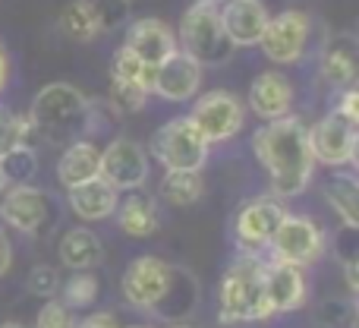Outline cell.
Wrapping results in <instances>:
<instances>
[{
	"mask_svg": "<svg viewBox=\"0 0 359 328\" xmlns=\"http://www.w3.org/2000/svg\"><path fill=\"white\" fill-rule=\"evenodd\" d=\"M29 145L35 139L50 145H69L82 139L92 124V101L69 82H50L35 95L29 107Z\"/></svg>",
	"mask_w": 359,
	"mask_h": 328,
	"instance_id": "3",
	"label": "cell"
},
{
	"mask_svg": "<svg viewBox=\"0 0 359 328\" xmlns=\"http://www.w3.org/2000/svg\"><path fill=\"white\" fill-rule=\"evenodd\" d=\"M123 48H130L145 67L155 70L158 63H164L177 51V32L158 16L133 19L130 29H126Z\"/></svg>",
	"mask_w": 359,
	"mask_h": 328,
	"instance_id": "15",
	"label": "cell"
},
{
	"mask_svg": "<svg viewBox=\"0 0 359 328\" xmlns=\"http://www.w3.org/2000/svg\"><path fill=\"white\" fill-rule=\"evenodd\" d=\"M287 215L284 199L278 196H255L249 202H243L233 215V234L236 243L249 253H259L271 243L274 230H278L280 218Z\"/></svg>",
	"mask_w": 359,
	"mask_h": 328,
	"instance_id": "11",
	"label": "cell"
},
{
	"mask_svg": "<svg viewBox=\"0 0 359 328\" xmlns=\"http://www.w3.org/2000/svg\"><path fill=\"white\" fill-rule=\"evenodd\" d=\"M10 265H13V243H10V234H6V228L0 224V278L10 272Z\"/></svg>",
	"mask_w": 359,
	"mask_h": 328,
	"instance_id": "36",
	"label": "cell"
},
{
	"mask_svg": "<svg viewBox=\"0 0 359 328\" xmlns=\"http://www.w3.org/2000/svg\"><path fill=\"white\" fill-rule=\"evenodd\" d=\"M25 287H29L35 297H48L50 300L57 291H60V275H57V268H50V265H35L29 272Z\"/></svg>",
	"mask_w": 359,
	"mask_h": 328,
	"instance_id": "32",
	"label": "cell"
},
{
	"mask_svg": "<svg viewBox=\"0 0 359 328\" xmlns=\"http://www.w3.org/2000/svg\"><path fill=\"white\" fill-rule=\"evenodd\" d=\"M252 155L271 180V196L297 199L306 192L316 171V158L309 145V126L299 117L287 114L262 124L252 133Z\"/></svg>",
	"mask_w": 359,
	"mask_h": 328,
	"instance_id": "1",
	"label": "cell"
},
{
	"mask_svg": "<svg viewBox=\"0 0 359 328\" xmlns=\"http://www.w3.org/2000/svg\"><path fill=\"white\" fill-rule=\"evenodd\" d=\"M271 19L265 0H224L221 22L233 48H255L265 35V25Z\"/></svg>",
	"mask_w": 359,
	"mask_h": 328,
	"instance_id": "16",
	"label": "cell"
},
{
	"mask_svg": "<svg viewBox=\"0 0 359 328\" xmlns=\"http://www.w3.org/2000/svg\"><path fill=\"white\" fill-rule=\"evenodd\" d=\"M111 186L123 190H139L149 180V152L133 139H114L104 152H101V171Z\"/></svg>",
	"mask_w": 359,
	"mask_h": 328,
	"instance_id": "12",
	"label": "cell"
},
{
	"mask_svg": "<svg viewBox=\"0 0 359 328\" xmlns=\"http://www.w3.org/2000/svg\"><path fill=\"white\" fill-rule=\"evenodd\" d=\"M130 196L120 199L117 202V224L123 234L130 237H151L158 234V228H161V215H158V199L151 196V192H145L142 186L139 190H126Z\"/></svg>",
	"mask_w": 359,
	"mask_h": 328,
	"instance_id": "21",
	"label": "cell"
},
{
	"mask_svg": "<svg viewBox=\"0 0 359 328\" xmlns=\"http://www.w3.org/2000/svg\"><path fill=\"white\" fill-rule=\"evenodd\" d=\"M92 10H95V19H98V29L114 32L130 19L133 0H92Z\"/></svg>",
	"mask_w": 359,
	"mask_h": 328,
	"instance_id": "30",
	"label": "cell"
},
{
	"mask_svg": "<svg viewBox=\"0 0 359 328\" xmlns=\"http://www.w3.org/2000/svg\"><path fill=\"white\" fill-rule=\"evenodd\" d=\"M35 328H76V316L67 303L60 300H48L35 319Z\"/></svg>",
	"mask_w": 359,
	"mask_h": 328,
	"instance_id": "31",
	"label": "cell"
},
{
	"mask_svg": "<svg viewBox=\"0 0 359 328\" xmlns=\"http://www.w3.org/2000/svg\"><path fill=\"white\" fill-rule=\"evenodd\" d=\"M6 82H10V54H6V48L0 44V92L6 88Z\"/></svg>",
	"mask_w": 359,
	"mask_h": 328,
	"instance_id": "37",
	"label": "cell"
},
{
	"mask_svg": "<svg viewBox=\"0 0 359 328\" xmlns=\"http://www.w3.org/2000/svg\"><path fill=\"white\" fill-rule=\"evenodd\" d=\"M274 313L268 306V294H265V259L259 253L243 249L221 278L217 319L224 325H236V322H265Z\"/></svg>",
	"mask_w": 359,
	"mask_h": 328,
	"instance_id": "4",
	"label": "cell"
},
{
	"mask_svg": "<svg viewBox=\"0 0 359 328\" xmlns=\"http://www.w3.org/2000/svg\"><path fill=\"white\" fill-rule=\"evenodd\" d=\"M177 48L198 60L202 67H217L233 57V41L227 38L221 22V4H208V0H196L180 19L177 32Z\"/></svg>",
	"mask_w": 359,
	"mask_h": 328,
	"instance_id": "5",
	"label": "cell"
},
{
	"mask_svg": "<svg viewBox=\"0 0 359 328\" xmlns=\"http://www.w3.org/2000/svg\"><path fill=\"white\" fill-rule=\"evenodd\" d=\"M202 192H205V180L198 171H168L161 180V196L170 205H180V209L198 202Z\"/></svg>",
	"mask_w": 359,
	"mask_h": 328,
	"instance_id": "25",
	"label": "cell"
},
{
	"mask_svg": "<svg viewBox=\"0 0 359 328\" xmlns=\"http://www.w3.org/2000/svg\"><path fill=\"white\" fill-rule=\"evenodd\" d=\"M6 190H10V180H6V173H4V171H0V202H4Z\"/></svg>",
	"mask_w": 359,
	"mask_h": 328,
	"instance_id": "39",
	"label": "cell"
},
{
	"mask_svg": "<svg viewBox=\"0 0 359 328\" xmlns=\"http://www.w3.org/2000/svg\"><path fill=\"white\" fill-rule=\"evenodd\" d=\"M0 218L10 228H16L19 234L29 237H44L57 221V209L54 199L44 190L32 183H16L6 190L4 202H0Z\"/></svg>",
	"mask_w": 359,
	"mask_h": 328,
	"instance_id": "9",
	"label": "cell"
},
{
	"mask_svg": "<svg viewBox=\"0 0 359 328\" xmlns=\"http://www.w3.org/2000/svg\"><path fill=\"white\" fill-rule=\"evenodd\" d=\"M344 278H347L350 291L359 297V249L356 253H344Z\"/></svg>",
	"mask_w": 359,
	"mask_h": 328,
	"instance_id": "34",
	"label": "cell"
},
{
	"mask_svg": "<svg viewBox=\"0 0 359 328\" xmlns=\"http://www.w3.org/2000/svg\"><path fill=\"white\" fill-rule=\"evenodd\" d=\"M293 82L287 79L280 70H265L252 79L249 86V107L259 120H278V117H287L293 107Z\"/></svg>",
	"mask_w": 359,
	"mask_h": 328,
	"instance_id": "17",
	"label": "cell"
},
{
	"mask_svg": "<svg viewBox=\"0 0 359 328\" xmlns=\"http://www.w3.org/2000/svg\"><path fill=\"white\" fill-rule=\"evenodd\" d=\"M126 303L155 319L180 322L198 306V281L161 256H139L120 278Z\"/></svg>",
	"mask_w": 359,
	"mask_h": 328,
	"instance_id": "2",
	"label": "cell"
},
{
	"mask_svg": "<svg viewBox=\"0 0 359 328\" xmlns=\"http://www.w3.org/2000/svg\"><path fill=\"white\" fill-rule=\"evenodd\" d=\"M322 79L337 92L359 86V38L334 35L322 51Z\"/></svg>",
	"mask_w": 359,
	"mask_h": 328,
	"instance_id": "19",
	"label": "cell"
},
{
	"mask_svg": "<svg viewBox=\"0 0 359 328\" xmlns=\"http://www.w3.org/2000/svg\"><path fill=\"white\" fill-rule=\"evenodd\" d=\"M208 4H224V0H208Z\"/></svg>",
	"mask_w": 359,
	"mask_h": 328,
	"instance_id": "44",
	"label": "cell"
},
{
	"mask_svg": "<svg viewBox=\"0 0 359 328\" xmlns=\"http://www.w3.org/2000/svg\"><path fill=\"white\" fill-rule=\"evenodd\" d=\"M0 328H25V325H19V322H4Z\"/></svg>",
	"mask_w": 359,
	"mask_h": 328,
	"instance_id": "41",
	"label": "cell"
},
{
	"mask_svg": "<svg viewBox=\"0 0 359 328\" xmlns=\"http://www.w3.org/2000/svg\"><path fill=\"white\" fill-rule=\"evenodd\" d=\"M0 171L6 173L10 186L29 183V180L35 177V171H38V155H35V149H32V145H16L13 152H6V155L0 158Z\"/></svg>",
	"mask_w": 359,
	"mask_h": 328,
	"instance_id": "27",
	"label": "cell"
},
{
	"mask_svg": "<svg viewBox=\"0 0 359 328\" xmlns=\"http://www.w3.org/2000/svg\"><path fill=\"white\" fill-rule=\"evenodd\" d=\"M60 29L63 35H69L73 41H92L95 35H101L98 29V19H95V10H92V0H73L67 4L60 16Z\"/></svg>",
	"mask_w": 359,
	"mask_h": 328,
	"instance_id": "26",
	"label": "cell"
},
{
	"mask_svg": "<svg viewBox=\"0 0 359 328\" xmlns=\"http://www.w3.org/2000/svg\"><path fill=\"white\" fill-rule=\"evenodd\" d=\"M353 133H356V126L334 107V111L325 114V117L309 130L312 158H316L318 164H325V167H344L350 162Z\"/></svg>",
	"mask_w": 359,
	"mask_h": 328,
	"instance_id": "14",
	"label": "cell"
},
{
	"mask_svg": "<svg viewBox=\"0 0 359 328\" xmlns=\"http://www.w3.org/2000/svg\"><path fill=\"white\" fill-rule=\"evenodd\" d=\"M126 328H151V325H126Z\"/></svg>",
	"mask_w": 359,
	"mask_h": 328,
	"instance_id": "43",
	"label": "cell"
},
{
	"mask_svg": "<svg viewBox=\"0 0 359 328\" xmlns=\"http://www.w3.org/2000/svg\"><path fill=\"white\" fill-rule=\"evenodd\" d=\"M268 249H271V259L290 262L299 268L316 265L325 253V230L306 215H284Z\"/></svg>",
	"mask_w": 359,
	"mask_h": 328,
	"instance_id": "10",
	"label": "cell"
},
{
	"mask_svg": "<svg viewBox=\"0 0 359 328\" xmlns=\"http://www.w3.org/2000/svg\"><path fill=\"white\" fill-rule=\"evenodd\" d=\"M350 328H359V310H356V316H353V325H350Z\"/></svg>",
	"mask_w": 359,
	"mask_h": 328,
	"instance_id": "42",
	"label": "cell"
},
{
	"mask_svg": "<svg viewBox=\"0 0 359 328\" xmlns=\"http://www.w3.org/2000/svg\"><path fill=\"white\" fill-rule=\"evenodd\" d=\"M170 328H198V325H189V322H174Z\"/></svg>",
	"mask_w": 359,
	"mask_h": 328,
	"instance_id": "40",
	"label": "cell"
},
{
	"mask_svg": "<svg viewBox=\"0 0 359 328\" xmlns=\"http://www.w3.org/2000/svg\"><path fill=\"white\" fill-rule=\"evenodd\" d=\"M98 300V278L92 272H73L63 284V303L69 310H86Z\"/></svg>",
	"mask_w": 359,
	"mask_h": 328,
	"instance_id": "28",
	"label": "cell"
},
{
	"mask_svg": "<svg viewBox=\"0 0 359 328\" xmlns=\"http://www.w3.org/2000/svg\"><path fill=\"white\" fill-rule=\"evenodd\" d=\"M312 38V16L303 10H284L278 16L268 19L265 35H262L259 48L265 57L278 67H293L306 57Z\"/></svg>",
	"mask_w": 359,
	"mask_h": 328,
	"instance_id": "8",
	"label": "cell"
},
{
	"mask_svg": "<svg viewBox=\"0 0 359 328\" xmlns=\"http://www.w3.org/2000/svg\"><path fill=\"white\" fill-rule=\"evenodd\" d=\"M98 171H101V149L92 139H76V143H69L67 152L60 155V162H57V180H60L67 190L98 177Z\"/></svg>",
	"mask_w": 359,
	"mask_h": 328,
	"instance_id": "22",
	"label": "cell"
},
{
	"mask_svg": "<svg viewBox=\"0 0 359 328\" xmlns=\"http://www.w3.org/2000/svg\"><path fill=\"white\" fill-rule=\"evenodd\" d=\"M208 149L211 145L189 117L168 120L151 136V155L164 171H202L208 162Z\"/></svg>",
	"mask_w": 359,
	"mask_h": 328,
	"instance_id": "6",
	"label": "cell"
},
{
	"mask_svg": "<svg viewBox=\"0 0 359 328\" xmlns=\"http://www.w3.org/2000/svg\"><path fill=\"white\" fill-rule=\"evenodd\" d=\"M347 164H353L356 171H359V130L353 133V145H350V162Z\"/></svg>",
	"mask_w": 359,
	"mask_h": 328,
	"instance_id": "38",
	"label": "cell"
},
{
	"mask_svg": "<svg viewBox=\"0 0 359 328\" xmlns=\"http://www.w3.org/2000/svg\"><path fill=\"white\" fill-rule=\"evenodd\" d=\"M202 86V63L192 60L183 51H174L164 63L151 70V92L164 101H189Z\"/></svg>",
	"mask_w": 359,
	"mask_h": 328,
	"instance_id": "13",
	"label": "cell"
},
{
	"mask_svg": "<svg viewBox=\"0 0 359 328\" xmlns=\"http://www.w3.org/2000/svg\"><path fill=\"white\" fill-rule=\"evenodd\" d=\"M186 117L196 124V130L205 136L208 145L227 143L246 124V105L236 98L227 88H215V92H205L192 101V111Z\"/></svg>",
	"mask_w": 359,
	"mask_h": 328,
	"instance_id": "7",
	"label": "cell"
},
{
	"mask_svg": "<svg viewBox=\"0 0 359 328\" xmlns=\"http://www.w3.org/2000/svg\"><path fill=\"white\" fill-rule=\"evenodd\" d=\"M337 111H341L344 117H347L350 124L359 130V86L356 88H347V92H341V105H337Z\"/></svg>",
	"mask_w": 359,
	"mask_h": 328,
	"instance_id": "33",
	"label": "cell"
},
{
	"mask_svg": "<svg viewBox=\"0 0 359 328\" xmlns=\"http://www.w3.org/2000/svg\"><path fill=\"white\" fill-rule=\"evenodd\" d=\"M76 328H120V322L114 313H92L82 322H76Z\"/></svg>",
	"mask_w": 359,
	"mask_h": 328,
	"instance_id": "35",
	"label": "cell"
},
{
	"mask_svg": "<svg viewBox=\"0 0 359 328\" xmlns=\"http://www.w3.org/2000/svg\"><path fill=\"white\" fill-rule=\"evenodd\" d=\"M16 145H29V120L0 105V158Z\"/></svg>",
	"mask_w": 359,
	"mask_h": 328,
	"instance_id": "29",
	"label": "cell"
},
{
	"mask_svg": "<svg viewBox=\"0 0 359 328\" xmlns=\"http://www.w3.org/2000/svg\"><path fill=\"white\" fill-rule=\"evenodd\" d=\"M325 199L341 215L344 228L359 230V177L350 173H331L325 180Z\"/></svg>",
	"mask_w": 359,
	"mask_h": 328,
	"instance_id": "24",
	"label": "cell"
},
{
	"mask_svg": "<svg viewBox=\"0 0 359 328\" xmlns=\"http://www.w3.org/2000/svg\"><path fill=\"white\" fill-rule=\"evenodd\" d=\"M104 259V247L101 237L88 228H73L63 234L60 240V262L69 272H92L95 265H101Z\"/></svg>",
	"mask_w": 359,
	"mask_h": 328,
	"instance_id": "23",
	"label": "cell"
},
{
	"mask_svg": "<svg viewBox=\"0 0 359 328\" xmlns=\"http://www.w3.org/2000/svg\"><path fill=\"white\" fill-rule=\"evenodd\" d=\"M265 294L271 313H293L306 303V278L303 268L280 259H265Z\"/></svg>",
	"mask_w": 359,
	"mask_h": 328,
	"instance_id": "18",
	"label": "cell"
},
{
	"mask_svg": "<svg viewBox=\"0 0 359 328\" xmlns=\"http://www.w3.org/2000/svg\"><path fill=\"white\" fill-rule=\"evenodd\" d=\"M120 190L111 186L104 177H92L79 186H69V209L82 218V221H104L117 211Z\"/></svg>",
	"mask_w": 359,
	"mask_h": 328,
	"instance_id": "20",
	"label": "cell"
}]
</instances>
